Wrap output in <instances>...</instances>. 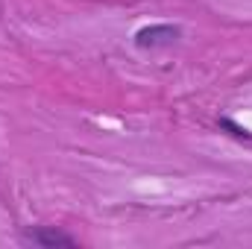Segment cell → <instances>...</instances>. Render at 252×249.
Wrapping results in <instances>:
<instances>
[{
  "label": "cell",
  "mask_w": 252,
  "mask_h": 249,
  "mask_svg": "<svg viewBox=\"0 0 252 249\" xmlns=\"http://www.w3.org/2000/svg\"><path fill=\"white\" fill-rule=\"evenodd\" d=\"M182 38V27L176 24H150L141 27L135 32V47L138 50H158V47H170Z\"/></svg>",
  "instance_id": "cell-1"
},
{
  "label": "cell",
  "mask_w": 252,
  "mask_h": 249,
  "mask_svg": "<svg viewBox=\"0 0 252 249\" xmlns=\"http://www.w3.org/2000/svg\"><path fill=\"white\" fill-rule=\"evenodd\" d=\"M24 241L27 244H35V247H76V238L59 232L53 226H35V229H27L24 232Z\"/></svg>",
  "instance_id": "cell-2"
}]
</instances>
